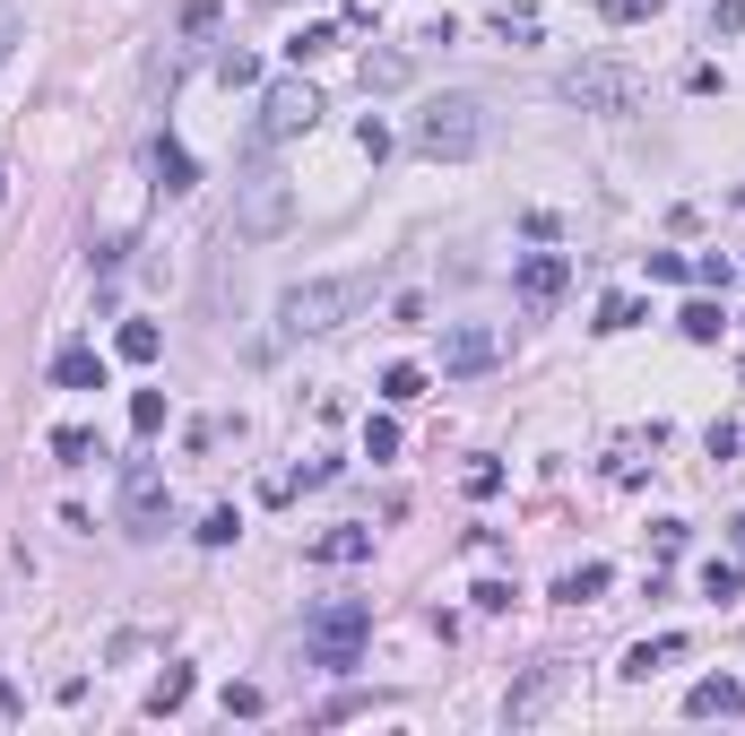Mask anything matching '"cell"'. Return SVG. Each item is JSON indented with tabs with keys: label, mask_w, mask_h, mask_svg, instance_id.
I'll return each mask as SVG.
<instances>
[{
	"label": "cell",
	"mask_w": 745,
	"mask_h": 736,
	"mask_svg": "<svg viewBox=\"0 0 745 736\" xmlns=\"http://www.w3.org/2000/svg\"><path fill=\"white\" fill-rule=\"evenodd\" d=\"M365 295H372V277H304V286L277 295V330H286V339H321V330L356 321Z\"/></svg>",
	"instance_id": "6da1fadb"
},
{
	"label": "cell",
	"mask_w": 745,
	"mask_h": 736,
	"mask_svg": "<svg viewBox=\"0 0 745 736\" xmlns=\"http://www.w3.org/2000/svg\"><path fill=\"white\" fill-rule=\"evenodd\" d=\"M365 641H372V607L365 598H330V607H312V624H304V658L330 667V676H347V667L365 658Z\"/></svg>",
	"instance_id": "7a4b0ae2"
},
{
	"label": "cell",
	"mask_w": 745,
	"mask_h": 736,
	"mask_svg": "<svg viewBox=\"0 0 745 736\" xmlns=\"http://www.w3.org/2000/svg\"><path fill=\"white\" fill-rule=\"evenodd\" d=\"M416 147L425 156H442V165H460V156H477L486 147V105L477 96H425V114H416Z\"/></svg>",
	"instance_id": "3957f363"
},
{
	"label": "cell",
	"mask_w": 745,
	"mask_h": 736,
	"mask_svg": "<svg viewBox=\"0 0 745 736\" xmlns=\"http://www.w3.org/2000/svg\"><path fill=\"white\" fill-rule=\"evenodd\" d=\"M555 96L581 105V114H632V105H641V70H624V61H581V70L555 79Z\"/></svg>",
	"instance_id": "277c9868"
},
{
	"label": "cell",
	"mask_w": 745,
	"mask_h": 736,
	"mask_svg": "<svg viewBox=\"0 0 745 736\" xmlns=\"http://www.w3.org/2000/svg\"><path fill=\"white\" fill-rule=\"evenodd\" d=\"M312 122H321V96H312L304 79H277V87H260V122H251V147L269 156V147H286V139H304Z\"/></svg>",
	"instance_id": "5b68a950"
},
{
	"label": "cell",
	"mask_w": 745,
	"mask_h": 736,
	"mask_svg": "<svg viewBox=\"0 0 745 736\" xmlns=\"http://www.w3.org/2000/svg\"><path fill=\"white\" fill-rule=\"evenodd\" d=\"M286 226H295V191H286L269 165H251L244 200H235V235H244V244H277Z\"/></svg>",
	"instance_id": "8992f818"
},
{
	"label": "cell",
	"mask_w": 745,
	"mask_h": 736,
	"mask_svg": "<svg viewBox=\"0 0 745 736\" xmlns=\"http://www.w3.org/2000/svg\"><path fill=\"white\" fill-rule=\"evenodd\" d=\"M174 520V486H165V468L156 460H130L122 468V529L130 537H156Z\"/></svg>",
	"instance_id": "52a82bcc"
},
{
	"label": "cell",
	"mask_w": 745,
	"mask_h": 736,
	"mask_svg": "<svg viewBox=\"0 0 745 736\" xmlns=\"http://www.w3.org/2000/svg\"><path fill=\"white\" fill-rule=\"evenodd\" d=\"M564 286H572V260H564V251H520V260H511V295H520L529 312H546Z\"/></svg>",
	"instance_id": "ba28073f"
},
{
	"label": "cell",
	"mask_w": 745,
	"mask_h": 736,
	"mask_svg": "<svg viewBox=\"0 0 745 736\" xmlns=\"http://www.w3.org/2000/svg\"><path fill=\"white\" fill-rule=\"evenodd\" d=\"M555 685H564V667H529V676L511 685V702H502V720H511V728H529V720H537V711L555 702Z\"/></svg>",
	"instance_id": "9c48e42d"
},
{
	"label": "cell",
	"mask_w": 745,
	"mask_h": 736,
	"mask_svg": "<svg viewBox=\"0 0 745 736\" xmlns=\"http://www.w3.org/2000/svg\"><path fill=\"white\" fill-rule=\"evenodd\" d=\"M685 711H694V720H737V711H745V685H737V676H702V685L685 693Z\"/></svg>",
	"instance_id": "30bf717a"
},
{
	"label": "cell",
	"mask_w": 745,
	"mask_h": 736,
	"mask_svg": "<svg viewBox=\"0 0 745 736\" xmlns=\"http://www.w3.org/2000/svg\"><path fill=\"white\" fill-rule=\"evenodd\" d=\"M52 381H61V390H105V356H96L87 339H70V347L52 356Z\"/></svg>",
	"instance_id": "8fae6325"
},
{
	"label": "cell",
	"mask_w": 745,
	"mask_h": 736,
	"mask_svg": "<svg viewBox=\"0 0 745 736\" xmlns=\"http://www.w3.org/2000/svg\"><path fill=\"white\" fill-rule=\"evenodd\" d=\"M147 156H156V182H165V191H200V165H191V147H182L174 130H156Z\"/></svg>",
	"instance_id": "7c38bea8"
},
{
	"label": "cell",
	"mask_w": 745,
	"mask_h": 736,
	"mask_svg": "<svg viewBox=\"0 0 745 736\" xmlns=\"http://www.w3.org/2000/svg\"><path fill=\"white\" fill-rule=\"evenodd\" d=\"M486 365H495V330H451L442 372H486Z\"/></svg>",
	"instance_id": "4fadbf2b"
},
{
	"label": "cell",
	"mask_w": 745,
	"mask_h": 736,
	"mask_svg": "<svg viewBox=\"0 0 745 736\" xmlns=\"http://www.w3.org/2000/svg\"><path fill=\"white\" fill-rule=\"evenodd\" d=\"M667 658H685V632H659V641H632V650H624V676L641 685V676H659Z\"/></svg>",
	"instance_id": "5bb4252c"
},
{
	"label": "cell",
	"mask_w": 745,
	"mask_h": 736,
	"mask_svg": "<svg viewBox=\"0 0 745 736\" xmlns=\"http://www.w3.org/2000/svg\"><path fill=\"white\" fill-rule=\"evenodd\" d=\"M191 685H200V676H191V667H165V676H156V685H147V720H174V711H182V702H191Z\"/></svg>",
	"instance_id": "9a60e30c"
},
{
	"label": "cell",
	"mask_w": 745,
	"mask_h": 736,
	"mask_svg": "<svg viewBox=\"0 0 745 736\" xmlns=\"http://www.w3.org/2000/svg\"><path fill=\"white\" fill-rule=\"evenodd\" d=\"M486 26H495L502 44H537V26H546V17H537V0H502Z\"/></svg>",
	"instance_id": "2e32d148"
},
{
	"label": "cell",
	"mask_w": 745,
	"mask_h": 736,
	"mask_svg": "<svg viewBox=\"0 0 745 736\" xmlns=\"http://www.w3.org/2000/svg\"><path fill=\"white\" fill-rule=\"evenodd\" d=\"M372 555V529H330V537H312V563H365Z\"/></svg>",
	"instance_id": "e0dca14e"
},
{
	"label": "cell",
	"mask_w": 745,
	"mask_h": 736,
	"mask_svg": "<svg viewBox=\"0 0 745 736\" xmlns=\"http://www.w3.org/2000/svg\"><path fill=\"white\" fill-rule=\"evenodd\" d=\"M156 347H165L156 321H122V330H114V356H122V365H156Z\"/></svg>",
	"instance_id": "ac0fdd59"
},
{
	"label": "cell",
	"mask_w": 745,
	"mask_h": 736,
	"mask_svg": "<svg viewBox=\"0 0 745 736\" xmlns=\"http://www.w3.org/2000/svg\"><path fill=\"white\" fill-rule=\"evenodd\" d=\"M676 330H685V339H694V347H711V339H720V330H729V312H720V304H711V295H694V304H685V312H676Z\"/></svg>",
	"instance_id": "d6986e66"
},
{
	"label": "cell",
	"mask_w": 745,
	"mask_h": 736,
	"mask_svg": "<svg viewBox=\"0 0 745 736\" xmlns=\"http://www.w3.org/2000/svg\"><path fill=\"white\" fill-rule=\"evenodd\" d=\"M607 581H616V572H607V563H572V572H564V581H555V598H564V607H590V598H599V590H607Z\"/></svg>",
	"instance_id": "ffe728a7"
},
{
	"label": "cell",
	"mask_w": 745,
	"mask_h": 736,
	"mask_svg": "<svg viewBox=\"0 0 745 736\" xmlns=\"http://www.w3.org/2000/svg\"><path fill=\"white\" fill-rule=\"evenodd\" d=\"M702 598H711V607H737V598H745V572L711 555V563H702Z\"/></svg>",
	"instance_id": "44dd1931"
},
{
	"label": "cell",
	"mask_w": 745,
	"mask_h": 736,
	"mask_svg": "<svg viewBox=\"0 0 745 736\" xmlns=\"http://www.w3.org/2000/svg\"><path fill=\"white\" fill-rule=\"evenodd\" d=\"M191 537H200V546H235V537H244V511H235V502H217V511H209Z\"/></svg>",
	"instance_id": "7402d4cb"
},
{
	"label": "cell",
	"mask_w": 745,
	"mask_h": 736,
	"mask_svg": "<svg viewBox=\"0 0 745 736\" xmlns=\"http://www.w3.org/2000/svg\"><path fill=\"white\" fill-rule=\"evenodd\" d=\"M365 87H407V52H365Z\"/></svg>",
	"instance_id": "603a6c76"
},
{
	"label": "cell",
	"mask_w": 745,
	"mask_h": 736,
	"mask_svg": "<svg viewBox=\"0 0 745 736\" xmlns=\"http://www.w3.org/2000/svg\"><path fill=\"white\" fill-rule=\"evenodd\" d=\"M381 399H390V407L425 399V365H390V372H381Z\"/></svg>",
	"instance_id": "cb8c5ba5"
},
{
	"label": "cell",
	"mask_w": 745,
	"mask_h": 736,
	"mask_svg": "<svg viewBox=\"0 0 745 736\" xmlns=\"http://www.w3.org/2000/svg\"><path fill=\"white\" fill-rule=\"evenodd\" d=\"M632 321H641V304H632V295H607V304H599V321H590V330H599V339H624V330H632Z\"/></svg>",
	"instance_id": "d4e9b609"
},
{
	"label": "cell",
	"mask_w": 745,
	"mask_h": 736,
	"mask_svg": "<svg viewBox=\"0 0 745 736\" xmlns=\"http://www.w3.org/2000/svg\"><path fill=\"white\" fill-rule=\"evenodd\" d=\"M156 425H165V390H130V434L147 442Z\"/></svg>",
	"instance_id": "484cf974"
},
{
	"label": "cell",
	"mask_w": 745,
	"mask_h": 736,
	"mask_svg": "<svg viewBox=\"0 0 745 736\" xmlns=\"http://www.w3.org/2000/svg\"><path fill=\"white\" fill-rule=\"evenodd\" d=\"M365 460H399V416H365Z\"/></svg>",
	"instance_id": "4316f807"
},
{
	"label": "cell",
	"mask_w": 745,
	"mask_h": 736,
	"mask_svg": "<svg viewBox=\"0 0 745 736\" xmlns=\"http://www.w3.org/2000/svg\"><path fill=\"white\" fill-rule=\"evenodd\" d=\"M87 451H96V434H87V425H61V434H52V460H61V468H79Z\"/></svg>",
	"instance_id": "83f0119b"
},
{
	"label": "cell",
	"mask_w": 745,
	"mask_h": 736,
	"mask_svg": "<svg viewBox=\"0 0 745 736\" xmlns=\"http://www.w3.org/2000/svg\"><path fill=\"white\" fill-rule=\"evenodd\" d=\"M330 44H339V26H304V35H286V52H295V61H321Z\"/></svg>",
	"instance_id": "f1b7e54d"
},
{
	"label": "cell",
	"mask_w": 745,
	"mask_h": 736,
	"mask_svg": "<svg viewBox=\"0 0 745 736\" xmlns=\"http://www.w3.org/2000/svg\"><path fill=\"white\" fill-rule=\"evenodd\" d=\"M685 277H694L685 251H650V286H685Z\"/></svg>",
	"instance_id": "f546056e"
},
{
	"label": "cell",
	"mask_w": 745,
	"mask_h": 736,
	"mask_svg": "<svg viewBox=\"0 0 745 736\" xmlns=\"http://www.w3.org/2000/svg\"><path fill=\"white\" fill-rule=\"evenodd\" d=\"M217 87H260V61H251V52H226V61H217Z\"/></svg>",
	"instance_id": "4dcf8cb0"
},
{
	"label": "cell",
	"mask_w": 745,
	"mask_h": 736,
	"mask_svg": "<svg viewBox=\"0 0 745 736\" xmlns=\"http://www.w3.org/2000/svg\"><path fill=\"white\" fill-rule=\"evenodd\" d=\"M356 147L381 165V156H390V122H381V114H365V122H356Z\"/></svg>",
	"instance_id": "1f68e13d"
},
{
	"label": "cell",
	"mask_w": 745,
	"mask_h": 736,
	"mask_svg": "<svg viewBox=\"0 0 745 736\" xmlns=\"http://www.w3.org/2000/svg\"><path fill=\"white\" fill-rule=\"evenodd\" d=\"M226 711H235V720H260V711H269V693H260V685H226Z\"/></svg>",
	"instance_id": "d6a6232c"
},
{
	"label": "cell",
	"mask_w": 745,
	"mask_h": 736,
	"mask_svg": "<svg viewBox=\"0 0 745 736\" xmlns=\"http://www.w3.org/2000/svg\"><path fill=\"white\" fill-rule=\"evenodd\" d=\"M469 494H477V502H486V494H502V460H477V468H469Z\"/></svg>",
	"instance_id": "836d02e7"
},
{
	"label": "cell",
	"mask_w": 745,
	"mask_h": 736,
	"mask_svg": "<svg viewBox=\"0 0 745 736\" xmlns=\"http://www.w3.org/2000/svg\"><path fill=\"white\" fill-rule=\"evenodd\" d=\"M217 26V0H182V35H209Z\"/></svg>",
	"instance_id": "e575fe53"
},
{
	"label": "cell",
	"mask_w": 745,
	"mask_h": 736,
	"mask_svg": "<svg viewBox=\"0 0 745 736\" xmlns=\"http://www.w3.org/2000/svg\"><path fill=\"white\" fill-rule=\"evenodd\" d=\"M745 26V0H711V35H737Z\"/></svg>",
	"instance_id": "d590c367"
},
{
	"label": "cell",
	"mask_w": 745,
	"mask_h": 736,
	"mask_svg": "<svg viewBox=\"0 0 745 736\" xmlns=\"http://www.w3.org/2000/svg\"><path fill=\"white\" fill-rule=\"evenodd\" d=\"M659 9H667V0H607V17H616V26H632V17H659Z\"/></svg>",
	"instance_id": "8d00e7d4"
},
{
	"label": "cell",
	"mask_w": 745,
	"mask_h": 736,
	"mask_svg": "<svg viewBox=\"0 0 745 736\" xmlns=\"http://www.w3.org/2000/svg\"><path fill=\"white\" fill-rule=\"evenodd\" d=\"M0 720H17V685L9 676H0Z\"/></svg>",
	"instance_id": "74e56055"
},
{
	"label": "cell",
	"mask_w": 745,
	"mask_h": 736,
	"mask_svg": "<svg viewBox=\"0 0 745 736\" xmlns=\"http://www.w3.org/2000/svg\"><path fill=\"white\" fill-rule=\"evenodd\" d=\"M9 52H17V17H0V61H9Z\"/></svg>",
	"instance_id": "f35d334b"
},
{
	"label": "cell",
	"mask_w": 745,
	"mask_h": 736,
	"mask_svg": "<svg viewBox=\"0 0 745 736\" xmlns=\"http://www.w3.org/2000/svg\"><path fill=\"white\" fill-rule=\"evenodd\" d=\"M0 200H9V174H0Z\"/></svg>",
	"instance_id": "ab89813d"
}]
</instances>
